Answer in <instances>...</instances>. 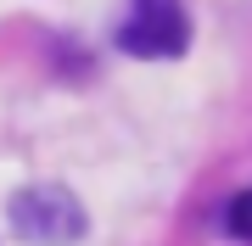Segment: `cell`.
<instances>
[{
  "instance_id": "2",
  "label": "cell",
  "mask_w": 252,
  "mask_h": 246,
  "mask_svg": "<svg viewBox=\"0 0 252 246\" xmlns=\"http://www.w3.org/2000/svg\"><path fill=\"white\" fill-rule=\"evenodd\" d=\"M118 45L129 56L162 62V56H180L190 45V17L180 0H129L124 23H118Z\"/></svg>"
},
{
  "instance_id": "3",
  "label": "cell",
  "mask_w": 252,
  "mask_h": 246,
  "mask_svg": "<svg viewBox=\"0 0 252 246\" xmlns=\"http://www.w3.org/2000/svg\"><path fill=\"white\" fill-rule=\"evenodd\" d=\"M224 229H230L235 241H252V191H241V196L224 207Z\"/></svg>"
},
{
  "instance_id": "1",
  "label": "cell",
  "mask_w": 252,
  "mask_h": 246,
  "mask_svg": "<svg viewBox=\"0 0 252 246\" xmlns=\"http://www.w3.org/2000/svg\"><path fill=\"white\" fill-rule=\"evenodd\" d=\"M11 229L39 246H67L84 235V207L62 185H28V191L11 196Z\"/></svg>"
}]
</instances>
